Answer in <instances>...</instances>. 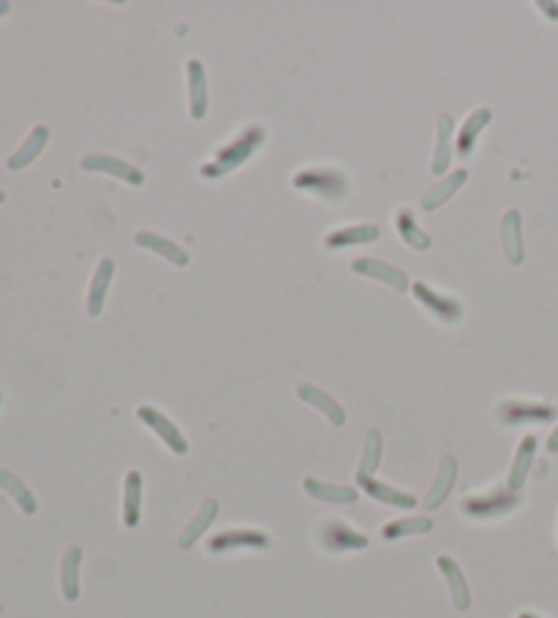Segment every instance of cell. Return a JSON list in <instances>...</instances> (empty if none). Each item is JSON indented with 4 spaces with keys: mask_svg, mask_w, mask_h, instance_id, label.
Here are the masks:
<instances>
[{
    "mask_svg": "<svg viewBox=\"0 0 558 618\" xmlns=\"http://www.w3.org/2000/svg\"><path fill=\"white\" fill-rule=\"evenodd\" d=\"M264 139H267V131H264V126H259V123H253V126H248V129H243L234 139H229L226 145H221L218 148V153H215V159H210V161H204L202 167H199V172H202V178H207V180H218V178H226L229 172H234L237 167H243L262 145H264Z\"/></svg>",
    "mask_w": 558,
    "mask_h": 618,
    "instance_id": "cell-1",
    "label": "cell"
},
{
    "mask_svg": "<svg viewBox=\"0 0 558 618\" xmlns=\"http://www.w3.org/2000/svg\"><path fill=\"white\" fill-rule=\"evenodd\" d=\"M292 186L300 194H311L327 202H341L349 197V178L338 167H308L292 178Z\"/></svg>",
    "mask_w": 558,
    "mask_h": 618,
    "instance_id": "cell-2",
    "label": "cell"
},
{
    "mask_svg": "<svg viewBox=\"0 0 558 618\" xmlns=\"http://www.w3.org/2000/svg\"><path fill=\"white\" fill-rule=\"evenodd\" d=\"M521 507V493L510 490L507 485H493L482 493H471L460 501V510L471 520H496Z\"/></svg>",
    "mask_w": 558,
    "mask_h": 618,
    "instance_id": "cell-3",
    "label": "cell"
},
{
    "mask_svg": "<svg viewBox=\"0 0 558 618\" xmlns=\"http://www.w3.org/2000/svg\"><path fill=\"white\" fill-rule=\"evenodd\" d=\"M411 292H414L417 303L425 305L428 314H430L433 319H439L441 324H455V322L463 319V303H460L455 294L439 292V289H433V286L425 283V281H417V283L411 286Z\"/></svg>",
    "mask_w": 558,
    "mask_h": 618,
    "instance_id": "cell-4",
    "label": "cell"
},
{
    "mask_svg": "<svg viewBox=\"0 0 558 618\" xmlns=\"http://www.w3.org/2000/svg\"><path fill=\"white\" fill-rule=\"evenodd\" d=\"M558 409L553 404H540V401H521V398H507L499 404L496 417L499 422L515 427V425H540V422H551L556 419Z\"/></svg>",
    "mask_w": 558,
    "mask_h": 618,
    "instance_id": "cell-5",
    "label": "cell"
},
{
    "mask_svg": "<svg viewBox=\"0 0 558 618\" xmlns=\"http://www.w3.org/2000/svg\"><path fill=\"white\" fill-rule=\"evenodd\" d=\"M273 540L259 529H226L207 540L210 553H229V551H267Z\"/></svg>",
    "mask_w": 558,
    "mask_h": 618,
    "instance_id": "cell-6",
    "label": "cell"
},
{
    "mask_svg": "<svg viewBox=\"0 0 558 618\" xmlns=\"http://www.w3.org/2000/svg\"><path fill=\"white\" fill-rule=\"evenodd\" d=\"M319 542L330 553H349V551H366L368 548V537L360 534L357 529H352L344 520H327L319 529Z\"/></svg>",
    "mask_w": 558,
    "mask_h": 618,
    "instance_id": "cell-7",
    "label": "cell"
},
{
    "mask_svg": "<svg viewBox=\"0 0 558 618\" xmlns=\"http://www.w3.org/2000/svg\"><path fill=\"white\" fill-rule=\"evenodd\" d=\"M137 417H140V422H142L145 427H150V430L167 444V449H172L175 455H186L188 452L186 436L181 433V427H178L167 414H161L159 409H153V407H140V409H137Z\"/></svg>",
    "mask_w": 558,
    "mask_h": 618,
    "instance_id": "cell-8",
    "label": "cell"
},
{
    "mask_svg": "<svg viewBox=\"0 0 558 618\" xmlns=\"http://www.w3.org/2000/svg\"><path fill=\"white\" fill-rule=\"evenodd\" d=\"M82 170L85 172H104V175H112V178H120L126 180L129 186H142L145 183V172L137 170L134 164L129 161H120L115 156H104V153H90L82 159Z\"/></svg>",
    "mask_w": 558,
    "mask_h": 618,
    "instance_id": "cell-9",
    "label": "cell"
},
{
    "mask_svg": "<svg viewBox=\"0 0 558 618\" xmlns=\"http://www.w3.org/2000/svg\"><path fill=\"white\" fill-rule=\"evenodd\" d=\"M352 270L357 275H366V278H373L378 283H387L389 289L395 292H406L408 289V275L381 259H371V256H363V259H355L352 262Z\"/></svg>",
    "mask_w": 558,
    "mask_h": 618,
    "instance_id": "cell-10",
    "label": "cell"
},
{
    "mask_svg": "<svg viewBox=\"0 0 558 618\" xmlns=\"http://www.w3.org/2000/svg\"><path fill=\"white\" fill-rule=\"evenodd\" d=\"M188 74V112L193 120H204L207 115V107H210V96H207V77H204V66L191 57L186 63Z\"/></svg>",
    "mask_w": 558,
    "mask_h": 618,
    "instance_id": "cell-11",
    "label": "cell"
},
{
    "mask_svg": "<svg viewBox=\"0 0 558 618\" xmlns=\"http://www.w3.org/2000/svg\"><path fill=\"white\" fill-rule=\"evenodd\" d=\"M491 120H493V112H491L488 107L474 109V112L463 120V126H460V131H458V139H455V153H458L460 159H469V156L474 153V145H477L480 134L488 129Z\"/></svg>",
    "mask_w": 558,
    "mask_h": 618,
    "instance_id": "cell-12",
    "label": "cell"
},
{
    "mask_svg": "<svg viewBox=\"0 0 558 618\" xmlns=\"http://www.w3.org/2000/svg\"><path fill=\"white\" fill-rule=\"evenodd\" d=\"M447 586H450V597H452V605L458 611H469L471 608V592H469V583H466V575L460 570V564L452 559V556H439L436 559Z\"/></svg>",
    "mask_w": 558,
    "mask_h": 618,
    "instance_id": "cell-13",
    "label": "cell"
},
{
    "mask_svg": "<svg viewBox=\"0 0 558 618\" xmlns=\"http://www.w3.org/2000/svg\"><path fill=\"white\" fill-rule=\"evenodd\" d=\"M455 479H458V460H455L452 455H447V458H441V463H439V471H436L433 488L428 490V496H425L422 507H425V510H436V507H441V504L450 499V493H452V488H455Z\"/></svg>",
    "mask_w": 558,
    "mask_h": 618,
    "instance_id": "cell-14",
    "label": "cell"
},
{
    "mask_svg": "<svg viewBox=\"0 0 558 618\" xmlns=\"http://www.w3.org/2000/svg\"><path fill=\"white\" fill-rule=\"evenodd\" d=\"M112 278H115V262L109 256H104L96 264V273H93L90 289H88V314L90 316H98L104 311V303H107V292L112 286Z\"/></svg>",
    "mask_w": 558,
    "mask_h": 618,
    "instance_id": "cell-15",
    "label": "cell"
},
{
    "mask_svg": "<svg viewBox=\"0 0 558 618\" xmlns=\"http://www.w3.org/2000/svg\"><path fill=\"white\" fill-rule=\"evenodd\" d=\"M142 474L131 469L123 479V526L137 529L142 518Z\"/></svg>",
    "mask_w": 558,
    "mask_h": 618,
    "instance_id": "cell-16",
    "label": "cell"
},
{
    "mask_svg": "<svg viewBox=\"0 0 558 618\" xmlns=\"http://www.w3.org/2000/svg\"><path fill=\"white\" fill-rule=\"evenodd\" d=\"M137 245L140 248H148L150 253H156V256H161V259H167V262H172V264H178V267H186L188 264V253L178 245V242H172V240H167V237H161L159 232H150V229H142V232H137Z\"/></svg>",
    "mask_w": 558,
    "mask_h": 618,
    "instance_id": "cell-17",
    "label": "cell"
},
{
    "mask_svg": "<svg viewBox=\"0 0 558 618\" xmlns=\"http://www.w3.org/2000/svg\"><path fill=\"white\" fill-rule=\"evenodd\" d=\"M521 229H523L521 212L518 210H507L504 218H501V245H504V253H507L510 264H523V259H526Z\"/></svg>",
    "mask_w": 558,
    "mask_h": 618,
    "instance_id": "cell-18",
    "label": "cell"
},
{
    "mask_svg": "<svg viewBox=\"0 0 558 618\" xmlns=\"http://www.w3.org/2000/svg\"><path fill=\"white\" fill-rule=\"evenodd\" d=\"M537 447H540L537 436L529 433V436L521 438V444H518V449H515V458H512V469H510V482H507L510 490L518 493V490L523 488V482H526V477H529V471H532Z\"/></svg>",
    "mask_w": 558,
    "mask_h": 618,
    "instance_id": "cell-19",
    "label": "cell"
},
{
    "mask_svg": "<svg viewBox=\"0 0 558 618\" xmlns=\"http://www.w3.org/2000/svg\"><path fill=\"white\" fill-rule=\"evenodd\" d=\"M452 131L455 123L450 115H439L436 123V150H433V161H430V172L433 175H444L452 164Z\"/></svg>",
    "mask_w": 558,
    "mask_h": 618,
    "instance_id": "cell-20",
    "label": "cell"
},
{
    "mask_svg": "<svg viewBox=\"0 0 558 618\" xmlns=\"http://www.w3.org/2000/svg\"><path fill=\"white\" fill-rule=\"evenodd\" d=\"M297 398L305 401L308 407H314L316 412L325 414L333 425H344V422H346L344 407H341L333 396H327L325 390H319V387H314V385H297Z\"/></svg>",
    "mask_w": 558,
    "mask_h": 618,
    "instance_id": "cell-21",
    "label": "cell"
},
{
    "mask_svg": "<svg viewBox=\"0 0 558 618\" xmlns=\"http://www.w3.org/2000/svg\"><path fill=\"white\" fill-rule=\"evenodd\" d=\"M378 240V226L376 223H355V226H341L333 229L325 237V245L338 251V248H349V245H363V242H373Z\"/></svg>",
    "mask_w": 558,
    "mask_h": 618,
    "instance_id": "cell-22",
    "label": "cell"
},
{
    "mask_svg": "<svg viewBox=\"0 0 558 618\" xmlns=\"http://www.w3.org/2000/svg\"><path fill=\"white\" fill-rule=\"evenodd\" d=\"M46 142H49V129L46 126H36L33 131H30V137L19 145V150L14 153V156H8V170H25V167H30L41 153H44V148H46Z\"/></svg>",
    "mask_w": 558,
    "mask_h": 618,
    "instance_id": "cell-23",
    "label": "cell"
},
{
    "mask_svg": "<svg viewBox=\"0 0 558 618\" xmlns=\"http://www.w3.org/2000/svg\"><path fill=\"white\" fill-rule=\"evenodd\" d=\"M215 515H218V501H215V499H207V501L199 507V512L191 518V523L183 529V534H181L178 545H181L183 551H191V548H193V545L204 537V531L212 526Z\"/></svg>",
    "mask_w": 558,
    "mask_h": 618,
    "instance_id": "cell-24",
    "label": "cell"
},
{
    "mask_svg": "<svg viewBox=\"0 0 558 618\" xmlns=\"http://www.w3.org/2000/svg\"><path fill=\"white\" fill-rule=\"evenodd\" d=\"M305 493L319 499V501H330V504H355L360 499V493L349 485H333V482H322V479H314L308 477L303 482Z\"/></svg>",
    "mask_w": 558,
    "mask_h": 618,
    "instance_id": "cell-25",
    "label": "cell"
},
{
    "mask_svg": "<svg viewBox=\"0 0 558 618\" xmlns=\"http://www.w3.org/2000/svg\"><path fill=\"white\" fill-rule=\"evenodd\" d=\"M79 567H82V548L71 545L60 561V589L68 603L79 600Z\"/></svg>",
    "mask_w": 558,
    "mask_h": 618,
    "instance_id": "cell-26",
    "label": "cell"
},
{
    "mask_svg": "<svg viewBox=\"0 0 558 618\" xmlns=\"http://www.w3.org/2000/svg\"><path fill=\"white\" fill-rule=\"evenodd\" d=\"M371 499L376 501H381V504H389V507H398V510H414L417 507V499L411 496V493H406V490H398V488H392V485H387V482H378V479H363V482H357Z\"/></svg>",
    "mask_w": 558,
    "mask_h": 618,
    "instance_id": "cell-27",
    "label": "cell"
},
{
    "mask_svg": "<svg viewBox=\"0 0 558 618\" xmlns=\"http://www.w3.org/2000/svg\"><path fill=\"white\" fill-rule=\"evenodd\" d=\"M466 180H469V172H466V170H455L452 175H447L439 186H433V189L422 197V210H428V212L439 210L450 197H455V194L466 186Z\"/></svg>",
    "mask_w": 558,
    "mask_h": 618,
    "instance_id": "cell-28",
    "label": "cell"
},
{
    "mask_svg": "<svg viewBox=\"0 0 558 618\" xmlns=\"http://www.w3.org/2000/svg\"><path fill=\"white\" fill-rule=\"evenodd\" d=\"M395 229H398L400 240H403L408 248H414V251H428V248H430L428 232L419 229V223H417V218H414V212H411L408 207L398 210V215H395Z\"/></svg>",
    "mask_w": 558,
    "mask_h": 618,
    "instance_id": "cell-29",
    "label": "cell"
},
{
    "mask_svg": "<svg viewBox=\"0 0 558 618\" xmlns=\"http://www.w3.org/2000/svg\"><path fill=\"white\" fill-rule=\"evenodd\" d=\"M433 531V520L430 518H400V520H392L387 526H381V537L387 542H395V540H403V537H417V534H428Z\"/></svg>",
    "mask_w": 558,
    "mask_h": 618,
    "instance_id": "cell-30",
    "label": "cell"
},
{
    "mask_svg": "<svg viewBox=\"0 0 558 618\" xmlns=\"http://www.w3.org/2000/svg\"><path fill=\"white\" fill-rule=\"evenodd\" d=\"M0 488L16 501V507L25 512V515H36V510H38V504H36V496L30 493V488L16 477V474H11V471H5V469H0Z\"/></svg>",
    "mask_w": 558,
    "mask_h": 618,
    "instance_id": "cell-31",
    "label": "cell"
},
{
    "mask_svg": "<svg viewBox=\"0 0 558 618\" xmlns=\"http://www.w3.org/2000/svg\"><path fill=\"white\" fill-rule=\"evenodd\" d=\"M381 452H384V438L378 430H368L366 436V447H363V458H360V469H357V482L363 479H371L378 469V460H381Z\"/></svg>",
    "mask_w": 558,
    "mask_h": 618,
    "instance_id": "cell-32",
    "label": "cell"
},
{
    "mask_svg": "<svg viewBox=\"0 0 558 618\" xmlns=\"http://www.w3.org/2000/svg\"><path fill=\"white\" fill-rule=\"evenodd\" d=\"M537 5H540V11H545L548 19H558V3H545V0H542V3H537Z\"/></svg>",
    "mask_w": 558,
    "mask_h": 618,
    "instance_id": "cell-33",
    "label": "cell"
},
{
    "mask_svg": "<svg viewBox=\"0 0 558 618\" xmlns=\"http://www.w3.org/2000/svg\"><path fill=\"white\" fill-rule=\"evenodd\" d=\"M548 452H558V425L553 427L551 438H548Z\"/></svg>",
    "mask_w": 558,
    "mask_h": 618,
    "instance_id": "cell-34",
    "label": "cell"
},
{
    "mask_svg": "<svg viewBox=\"0 0 558 618\" xmlns=\"http://www.w3.org/2000/svg\"><path fill=\"white\" fill-rule=\"evenodd\" d=\"M11 11V3H0V16H5Z\"/></svg>",
    "mask_w": 558,
    "mask_h": 618,
    "instance_id": "cell-35",
    "label": "cell"
},
{
    "mask_svg": "<svg viewBox=\"0 0 558 618\" xmlns=\"http://www.w3.org/2000/svg\"><path fill=\"white\" fill-rule=\"evenodd\" d=\"M518 618H542V616H537V613H532V611H526V613H518Z\"/></svg>",
    "mask_w": 558,
    "mask_h": 618,
    "instance_id": "cell-36",
    "label": "cell"
},
{
    "mask_svg": "<svg viewBox=\"0 0 558 618\" xmlns=\"http://www.w3.org/2000/svg\"><path fill=\"white\" fill-rule=\"evenodd\" d=\"M0 202H5V194H3V189H0Z\"/></svg>",
    "mask_w": 558,
    "mask_h": 618,
    "instance_id": "cell-37",
    "label": "cell"
},
{
    "mask_svg": "<svg viewBox=\"0 0 558 618\" xmlns=\"http://www.w3.org/2000/svg\"><path fill=\"white\" fill-rule=\"evenodd\" d=\"M0 404H3V393H0Z\"/></svg>",
    "mask_w": 558,
    "mask_h": 618,
    "instance_id": "cell-38",
    "label": "cell"
}]
</instances>
